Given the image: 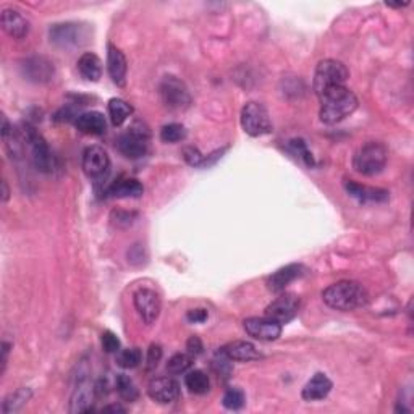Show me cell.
Instances as JSON below:
<instances>
[{
  "instance_id": "cell-5",
  "label": "cell",
  "mask_w": 414,
  "mask_h": 414,
  "mask_svg": "<svg viewBox=\"0 0 414 414\" xmlns=\"http://www.w3.org/2000/svg\"><path fill=\"white\" fill-rule=\"evenodd\" d=\"M388 152L387 147L380 143H368L356 152L353 159V165L356 172L363 173L366 177H374L385 168Z\"/></svg>"
},
{
  "instance_id": "cell-33",
  "label": "cell",
  "mask_w": 414,
  "mask_h": 414,
  "mask_svg": "<svg viewBox=\"0 0 414 414\" xmlns=\"http://www.w3.org/2000/svg\"><path fill=\"white\" fill-rule=\"evenodd\" d=\"M224 406L227 409H242L244 406V393L238 388H230L227 393L224 395Z\"/></svg>"
},
{
  "instance_id": "cell-39",
  "label": "cell",
  "mask_w": 414,
  "mask_h": 414,
  "mask_svg": "<svg viewBox=\"0 0 414 414\" xmlns=\"http://www.w3.org/2000/svg\"><path fill=\"white\" fill-rule=\"evenodd\" d=\"M207 317H209V312L206 309H191L186 314V319L192 322V324H201V322L207 321Z\"/></svg>"
},
{
  "instance_id": "cell-19",
  "label": "cell",
  "mask_w": 414,
  "mask_h": 414,
  "mask_svg": "<svg viewBox=\"0 0 414 414\" xmlns=\"http://www.w3.org/2000/svg\"><path fill=\"white\" fill-rule=\"evenodd\" d=\"M75 127L78 128V132L81 133L98 136V134L105 133L107 122H105V117L102 114L91 110V112H84L75 118Z\"/></svg>"
},
{
  "instance_id": "cell-27",
  "label": "cell",
  "mask_w": 414,
  "mask_h": 414,
  "mask_svg": "<svg viewBox=\"0 0 414 414\" xmlns=\"http://www.w3.org/2000/svg\"><path fill=\"white\" fill-rule=\"evenodd\" d=\"M132 112H133L132 105H129L127 100L118 98H114L109 100V115H110V120H112L114 127H120V125L127 122V118L132 115Z\"/></svg>"
},
{
  "instance_id": "cell-30",
  "label": "cell",
  "mask_w": 414,
  "mask_h": 414,
  "mask_svg": "<svg viewBox=\"0 0 414 414\" xmlns=\"http://www.w3.org/2000/svg\"><path fill=\"white\" fill-rule=\"evenodd\" d=\"M143 359V353L139 348H128L117 353V364L123 369H134L138 368Z\"/></svg>"
},
{
  "instance_id": "cell-4",
  "label": "cell",
  "mask_w": 414,
  "mask_h": 414,
  "mask_svg": "<svg viewBox=\"0 0 414 414\" xmlns=\"http://www.w3.org/2000/svg\"><path fill=\"white\" fill-rule=\"evenodd\" d=\"M348 70L346 66L339 60H322L316 69L314 75V93L317 98H321L322 94L336 86H345L346 80H348Z\"/></svg>"
},
{
  "instance_id": "cell-3",
  "label": "cell",
  "mask_w": 414,
  "mask_h": 414,
  "mask_svg": "<svg viewBox=\"0 0 414 414\" xmlns=\"http://www.w3.org/2000/svg\"><path fill=\"white\" fill-rule=\"evenodd\" d=\"M23 138H25L26 146L30 147L31 162L37 170L42 173H52L57 168V157L52 154L49 144L44 136L37 132L31 125H23Z\"/></svg>"
},
{
  "instance_id": "cell-7",
  "label": "cell",
  "mask_w": 414,
  "mask_h": 414,
  "mask_svg": "<svg viewBox=\"0 0 414 414\" xmlns=\"http://www.w3.org/2000/svg\"><path fill=\"white\" fill-rule=\"evenodd\" d=\"M242 127L249 136L258 138L272 132V122L262 104L248 102L242 110Z\"/></svg>"
},
{
  "instance_id": "cell-21",
  "label": "cell",
  "mask_w": 414,
  "mask_h": 414,
  "mask_svg": "<svg viewBox=\"0 0 414 414\" xmlns=\"http://www.w3.org/2000/svg\"><path fill=\"white\" fill-rule=\"evenodd\" d=\"M332 390V380L325 374L317 372L309 382L303 388V398L306 402H316V399H324Z\"/></svg>"
},
{
  "instance_id": "cell-14",
  "label": "cell",
  "mask_w": 414,
  "mask_h": 414,
  "mask_svg": "<svg viewBox=\"0 0 414 414\" xmlns=\"http://www.w3.org/2000/svg\"><path fill=\"white\" fill-rule=\"evenodd\" d=\"M21 69L26 80L33 81V83H47L55 75L54 64L46 57H30L23 62Z\"/></svg>"
},
{
  "instance_id": "cell-6",
  "label": "cell",
  "mask_w": 414,
  "mask_h": 414,
  "mask_svg": "<svg viewBox=\"0 0 414 414\" xmlns=\"http://www.w3.org/2000/svg\"><path fill=\"white\" fill-rule=\"evenodd\" d=\"M49 37L52 44L59 47H80L89 41V28L75 21L57 23L51 26Z\"/></svg>"
},
{
  "instance_id": "cell-2",
  "label": "cell",
  "mask_w": 414,
  "mask_h": 414,
  "mask_svg": "<svg viewBox=\"0 0 414 414\" xmlns=\"http://www.w3.org/2000/svg\"><path fill=\"white\" fill-rule=\"evenodd\" d=\"M322 300L332 309L354 311L368 305L369 295L366 288L358 282L343 280L334 283L322 293Z\"/></svg>"
},
{
  "instance_id": "cell-31",
  "label": "cell",
  "mask_w": 414,
  "mask_h": 414,
  "mask_svg": "<svg viewBox=\"0 0 414 414\" xmlns=\"http://www.w3.org/2000/svg\"><path fill=\"white\" fill-rule=\"evenodd\" d=\"M186 138V128L180 123H168L161 129V139L163 143H180Z\"/></svg>"
},
{
  "instance_id": "cell-8",
  "label": "cell",
  "mask_w": 414,
  "mask_h": 414,
  "mask_svg": "<svg viewBox=\"0 0 414 414\" xmlns=\"http://www.w3.org/2000/svg\"><path fill=\"white\" fill-rule=\"evenodd\" d=\"M147 141H149V132L146 127L141 123H134L129 132L122 134L117 139V149L120 154H123L127 159H141L147 152Z\"/></svg>"
},
{
  "instance_id": "cell-22",
  "label": "cell",
  "mask_w": 414,
  "mask_h": 414,
  "mask_svg": "<svg viewBox=\"0 0 414 414\" xmlns=\"http://www.w3.org/2000/svg\"><path fill=\"white\" fill-rule=\"evenodd\" d=\"M345 190L348 191L350 196H353L354 199H358L361 202L366 201H387L388 199V191L380 190V188H369V186H363L358 185L354 181H345Z\"/></svg>"
},
{
  "instance_id": "cell-38",
  "label": "cell",
  "mask_w": 414,
  "mask_h": 414,
  "mask_svg": "<svg viewBox=\"0 0 414 414\" xmlns=\"http://www.w3.org/2000/svg\"><path fill=\"white\" fill-rule=\"evenodd\" d=\"M186 350H188V353L192 356V358H195V356H199L202 353V350H204L199 336H196V335L190 336V340L186 341Z\"/></svg>"
},
{
  "instance_id": "cell-40",
  "label": "cell",
  "mask_w": 414,
  "mask_h": 414,
  "mask_svg": "<svg viewBox=\"0 0 414 414\" xmlns=\"http://www.w3.org/2000/svg\"><path fill=\"white\" fill-rule=\"evenodd\" d=\"M8 348H10V345H8L7 341H3L2 343V369H0V374L6 372L7 361H8Z\"/></svg>"
},
{
  "instance_id": "cell-29",
  "label": "cell",
  "mask_w": 414,
  "mask_h": 414,
  "mask_svg": "<svg viewBox=\"0 0 414 414\" xmlns=\"http://www.w3.org/2000/svg\"><path fill=\"white\" fill-rule=\"evenodd\" d=\"M115 387H117L118 395L125 399V402H129V403L136 402L138 397H139L136 385H134V382L128 377V375H125V374L117 375V380H115Z\"/></svg>"
},
{
  "instance_id": "cell-28",
  "label": "cell",
  "mask_w": 414,
  "mask_h": 414,
  "mask_svg": "<svg viewBox=\"0 0 414 414\" xmlns=\"http://www.w3.org/2000/svg\"><path fill=\"white\" fill-rule=\"evenodd\" d=\"M31 395H33V392L30 388H20V390H17L15 393H10L6 399H3L2 413L8 414V413H15V411H18V409H21L28 402H30Z\"/></svg>"
},
{
  "instance_id": "cell-9",
  "label": "cell",
  "mask_w": 414,
  "mask_h": 414,
  "mask_svg": "<svg viewBox=\"0 0 414 414\" xmlns=\"http://www.w3.org/2000/svg\"><path fill=\"white\" fill-rule=\"evenodd\" d=\"M161 98L163 104L172 110H183L191 104V96L186 84L177 76H165L161 83Z\"/></svg>"
},
{
  "instance_id": "cell-23",
  "label": "cell",
  "mask_w": 414,
  "mask_h": 414,
  "mask_svg": "<svg viewBox=\"0 0 414 414\" xmlns=\"http://www.w3.org/2000/svg\"><path fill=\"white\" fill-rule=\"evenodd\" d=\"M143 192L144 186L134 178H118L107 190V195L112 197H139Z\"/></svg>"
},
{
  "instance_id": "cell-34",
  "label": "cell",
  "mask_w": 414,
  "mask_h": 414,
  "mask_svg": "<svg viewBox=\"0 0 414 414\" xmlns=\"http://www.w3.org/2000/svg\"><path fill=\"white\" fill-rule=\"evenodd\" d=\"M290 147H291L293 154H296V156L300 157L307 167L314 165V157H312V154L309 152V149H307L306 143L303 141V139H291Z\"/></svg>"
},
{
  "instance_id": "cell-37",
  "label": "cell",
  "mask_w": 414,
  "mask_h": 414,
  "mask_svg": "<svg viewBox=\"0 0 414 414\" xmlns=\"http://www.w3.org/2000/svg\"><path fill=\"white\" fill-rule=\"evenodd\" d=\"M161 359H162V348H161V345L152 343L151 346H149V350H147V369L157 368V364L161 363Z\"/></svg>"
},
{
  "instance_id": "cell-1",
  "label": "cell",
  "mask_w": 414,
  "mask_h": 414,
  "mask_svg": "<svg viewBox=\"0 0 414 414\" xmlns=\"http://www.w3.org/2000/svg\"><path fill=\"white\" fill-rule=\"evenodd\" d=\"M319 117L327 125H335L350 117L358 109V98L346 86H336L319 98Z\"/></svg>"
},
{
  "instance_id": "cell-32",
  "label": "cell",
  "mask_w": 414,
  "mask_h": 414,
  "mask_svg": "<svg viewBox=\"0 0 414 414\" xmlns=\"http://www.w3.org/2000/svg\"><path fill=\"white\" fill-rule=\"evenodd\" d=\"M192 356L190 353H178L173 354L167 363V370L170 374H183L191 368Z\"/></svg>"
},
{
  "instance_id": "cell-20",
  "label": "cell",
  "mask_w": 414,
  "mask_h": 414,
  "mask_svg": "<svg viewBox=\"0 0 414 414\" xmlns=\"http://www.w3.org/2000/svg\"><path fill=\"white\" fill-rule=\"evenodd\" d=\"M220 353L230 361H254L261 358V353L256 350V346L243 340H237L225 345Z\"/></svg>"
},
{
  "instance_id": "cell-24",
  "label": "cell",
  "mask_w": 414,
  "mask_h": 414,
  "mask_svg": "<svg viewBox=\"0 0 414 414\" xmlns=\"http://www.w3.org/2000/svg\"><path fill=\"white\" fill-rule=\"evenodd\" d=\"M78 70L83 78L88 81H99L102 76V62L93 52H86L80 57L78 60Z\"/></svg>"
},
{
  "instance_id": "cell-42",
  "label": "cell",
  "mask_w": 414,
  "mask_h": 414,
  "mask_svg": "<svg viewBox=\"0 0 414 414\" xmlns=\"http://www.w3.org/2000/svg\"><path fill=\"white\" fill-rule=\"evenodd\" d=\"M2 186H3V195H2V201H3V202H7V201H8V196H10V190H8V185H7V181H3V183H2Z\"/></svg>"
},
{
  "instance_id": "cell-15",
  "label": "cell",
  "mask_w": 414,
  "mask_h": 414,
  "mask_svg": "<svg viewBox=\"0 0 414 414\" xmlns=\"http://www.w3.org/2000/svg\"><path fill=\"white\" fill-rule=\"evenodd\" d=\"M0 23H2L3 31H6L8 36H12L13 39H23V37L30 35V20H28L21 12L15 10V8H3L2 17H0Z\"/></svg>"
},
{
  "instance_id": "cell-16",
  "label": "cell",
  "mask_w": 414,
  "mask_h": 414,
  "mask_svg": "<svg viewBox=\"0 0 414 414\" xmlns=\"http://www.w3.org/2000/svg\"><path fill=\"white\" fill-rule=\"evenodd\" d=\"M147 393L154 402L161 404H168L177 402L180 397V384L172 377L154 379L147 387Z\"/></svg>"
},
{
  "instance_id": "cell-12",
  "label": "cell",
  "mask_w": 414,
  "mask_h": 414,
  "mask_svg": "<svg viewBox=\"0 0 414 414\" xmlns=\"http://www.w3.org/2000/svg\"><path fill=\"white\" fill-rule=\"evenodd\" d=\"M298 311H300V298L295 293H283L266 307V317L278 324H287L298 314Z\"/></svg>"
},
{
  "instance_id": "cell-26",
  "label": "cell",
  "mask_w": 414,
  "mask_h": 414,
  "mask_svg": "<svg viewBox=\"0 0 414 414\" xmlns=\"http://www.w3.org/2000/svg\"><path fill=\"white\" fill-rule=\"evenodd\" d=\"M185 385L186 388L195 395H204L209 392L210 388L209 377H207L206 372H202L199 369L190 370V372L185 375Z\"/></svg>"
},
{
  "instance_id": "cell-10",
  "label": "cell",
  "mask_w": 414,
  "mask_h": 414,
  "mask_svg": "<svg viewBox=\"0 0 414 414\" xmlns=\"http://www.w3.org/2000/svg\"><path fill=\"white\" fill-rule=\"evenodd\" d=\"M83 172L91 180H100L110 170V159L100 146H89L83 152Z\"/></svg>"
},
{
  "instance_id": "cell-41",
  "label": "cell",
  "mask_w": 414,
  "mask_h": 414,
  "mask_svg": "<svg viewBox=\"0 0 414 414\" xmlns=\"http://www.w3.org/2000/svg\"><path fill=\"white\" fill-rule=\"evenodd\" d=\"M102 411H104V413H109V411H114V413H125V411H127V409L120 406V404H110V406L102 408Z\"/></svg>"
},
{
  "instance_id": "cell-18",
  "label": "cell",
  "mask_w": 414,
  "mask_h": 414,
  "mask_svg": "<svg viewBox=\"0 0 414 414\" xmlns=\"http://www.w3.org/2000/svg\"><path fill=\"white\" fill-rule=\"evenodd\" d=\"M303 273H305V267L300 266V264H290V266L278 269L277 272H273L272 276L269 277L267 280L269 290L282 293L291 282H295L296 278L303 277Z\"/></svg>"
},
{
  "instance_id": "cell-17",
  "label": "cell",
  "mask_w": 414,
  "mask_h": 414,
  "mask_svg": "<svg viewBox=\"0 0 414 414\" xmlns=\"http://www.w3.org/2000/svg\"><path fill=\"white\" fill-rule=\"evenodd\" d=\"M107 70L115 84L120 86V88H123L127 84V57L114 44H109L107 47Z\"/></svg>"
},
{
  "instance_id": "cell-25",
  "label": "cell",
  "mask_w": 414,
  "mask_h": 414,
  "mask_svg": "<svg viewBox=\"0 0 414 414\" xmlns=\"http://www.w3.org/2000/svg\"><path fill=\"white\" fill-rule=\"evenodd\" d=\"M93 388H89V385L86 382H80L78 387H76L73 398H71V413H88L93 411V406H91V399H93Z\"/></svg>"
},
{
  "instance_id": "cell-13",
  "label": "cell",
  "mask_w": 414,
  "mask_h": 414,
  "mask_svg": "<svg viewBox=\"0 0 414 414\" xmlns=\"http://www.w3.org/2000/svg\"><path fill=\"white\" fill-rule=\"evenodd\" d=\"M244 330L253 339L261 341H273L282 335V324L269 319V317H251L244 321Z\"/></svg>"
},
{
  "instance_id": "cell-36",
  "label": "cell",
  "mask_w": 414,
  "mask_h": 414,
  "mask_svg": "<svg viewBox=\"0 0 414 414\" xmlns=\"http://www.w3.org/2000/svg\"><path fill=\"white\" fill-rule=\"evenodd\" d=\"M100 341H102V348L105 353H118L120 351V340H118V336L114 334V332H110V330L104 332Z\"/></svg>"
},
{
  "instance_id": "cell-11",
  "label": "cell",
  "mask_w": 414,
  "mask_h": 414,
  "mask_svg": "<svg viewBox=\"0 0 414 414\" xmlns=\"http://www.w3.org/2000/svg\"><path fill=\"white\" fill-rule=\"evenodd\" d=\"M133 301L138 314L141 316V319L144 321V324L151 325L159 319L162 309V303L157 293L151 290V288H141V290H138L134 293Z\"/></svg>"
},
{
  "instance_id": "cell-35",
  "label": "cell",
  "mask_w": 414,
  "mask_h": 414,
  "mask_svg": "<svg viewBox=\"0 0 414 414\" xmlns=\"http://www.w3.org/2000/svg\"><path fill=\"white\" fill-rule=\"evenodd\" d=\"M183 157H185V161L192 167L207 165V159L202 156V154L197 151L196 147H186L185 151H183Z\"/></svg>"
}]
</instances>
